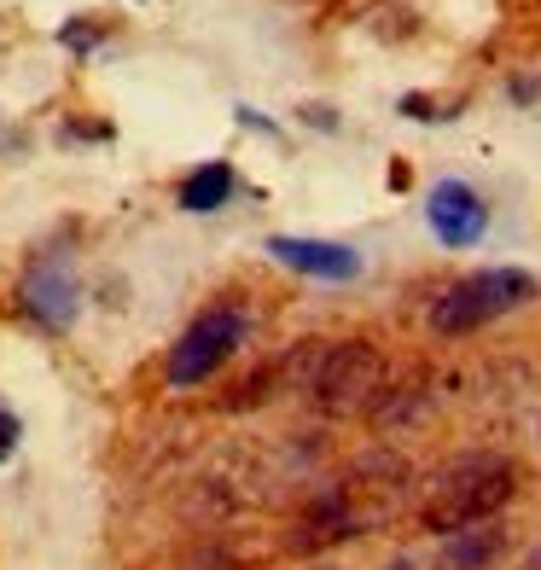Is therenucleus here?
Listing matches in <instances>:
<instances>
[{
    "instance_id": "obj_14",
    "label": "nucleus",
    "mask_w": 541,
    "mask_h": 570,
    "mask_svg": "<svg viewBox=\"0 0 541 570\" xmlns=\"http://www.w3.org/2000/svg\"><path fill=\"white\" fill-rule=\"evenodd\" d=\"M384 570H420L414 559H391V564H384Z\"/></svg>"
},
{
    "instance_id": "obj_11",
    "label": "nucleus",
    "mask_w": 541,
    "mask_h": 570,
    "mask_svg": "<svg viewBox=\"0 0 541 570\" xmlns=\"http://www.w3.org/2000/svg\"><path fill=\"white\" fill-rule=\"evenodd\" d=\"M18 436H23V425H18V413H12V407H0V460H12V449H18Z\"/></svg>"
},
{
    "instance_id": "obj_2",
    "label": "nucleus",
    "mask_w": 541,
    "mask_h": 570,
    "mask_svg": "<svg viewBox=\"0 0 541 570\" xmlns=\"http://www.w3.org/2000/svg\"><path fill=\"white\" fill-rule=\"evenodd\" d=\"M384 379H391V367H384V355L367 338H338V344L315 350V367H308L303 391L326 420H350V413L378 407Z\"/></svg>"
},
{
    "instance_id": "obj_1",
    "label": "nucleus",
    "mask_w": 541,
    "mask_h": 570,
    "mask_svg": "<svg viewBox=\"0 0 541 570\" xmlns=\"http://www.w3.org/2000/svg\"><path fill=\"white\" fill-rule=\"evenodd\" d=\"M512 495H519V465L501 449H466L443 460L436 472L425 478V495H420V524L431 535H460L472 524H489Z\"/></svg>"
},
{
    "instance_id": "obj_3",
    "label": "nucleus",
    "mask_w": 541,
    "mask_h": 570,
    "mask_svg": "<svg viewBox=\"0 0 541 570\" xmlns=\"http://www.w3.org/2000/svg\"><path fill=\"white\" fill-rule=\"evenodd\" d=\"M530 297H535V279L524 268L460 274L454 285H443V297L431 303V332H436V338H466V332L512 315V308H524Z\"/></svg>"
},
{
    "instance_id": "obj_10",
    "label": "nucleus",
    "mask_w": 541,
    "mask_h": 570,
    "mask_svg": "<svg viewBox=\"0 0 541 570\" xmlns=\"http://www.w3.org/2000/svg\"><path fill=\"white\" fill-rule=\"evenodd\" d=\"M227 198H234V169H227V164L193 169L187 180H180V193H175V204H180L187 216H210V210H222Z\"/></svg>"
},
{
    "instance_id": "obj_6",
    "label": "nucleus",
    "mask_w": 541,
    "mask_h": 570,
    "mask_svg": "<svg viewBox=\"0 0 541 570\" xmlns=\"http://www.w3.org/2000/svg\"><path fill=\"white\" fill-rule=\"evenodd\" d=\"M425 222L449 250H466L489 233V204H483L478 187H466V180H436L431 198H425Z\"/></svg>"
},
{
    "instance_id": "obj_4",
    "label": "nucleus",
    "mask_w": 541,
    "mask_h": 570,
    "mask_svg": "<svg viewBox=\"0 0 541 570\" xmlns=\"http://www.w3.org/2000/svg\"><path fill=\"white\" fill-rule=\"evenodd\" d=\"M245 332H250V315L239 303H210L204 315H193L187 332H180L175 350H169V367H164L169 391H193V384L216 379L227 367V355H239Z\"/></svg>"
},
{
    "instance_id": "obj_13",
    "label": "nucleus",
    "mask_w": 541,
    "mask_h": 570,
    "mask_svg": "<svg viewBox=\"0 0 541 570\" xmlns=\"http://www.w3.org/2000/svg\"><path fill=\"white\" fill-rule=\"evenodd\" d=\"M519 570H541V548H530V553H524V564H519Z\"/></svg>"
},
{
    "instance_id": "obj_9",
    "label": "nucleus",
    "mask_w": 541,
    "mask_h": 570,
    "mask_svg": "<svg viewBox=\"0 0 541 570\" xmlns=\"http://www.w3.org/2000/svg\"><path fill=\"white\" fill-rule=\"evenodd\" d=\"M506 548V530L489 518V524H472V530H460V535H443V564L449 570H489L501 559Z\"/></svg>"
},
{
    "instance_id": "obj_7",
    "label": "nucleus",
    "mask_w": 541,
    "mask_h": 570,
    "mask_svg": "<svg viewBox=\"0 0 541 570\" xmlns=\"http://www.w3.org/2000/svg\"><path fill=\"white\" fill-rule=\"evenodd\" d=\"M268 256L308 274V279H355L361 274V250L332 245V239H286V233H279V239H268Z\"/></svg>"
},
{
    "instance_id": "obj_8",
    "label": "nucleus",
    "mask_w": 541,
    "mask_h": 570,
    "mask_svg": "<svg viewBox=\"0 0 541 570\" xmlns=\"http://www.w3.org/2000/svg\"><path fill=\"white\" fill-rule=\"evenodd\" d=\"M350 535H361V512H355V501H350V489L338 483V489H326V495L297 518L292 548L308 553V548H332V541H350Z\"/></svg>"
},
{
    "instance_id": "obj_5",
    "label": "nucleus",
    "mask_w": 541,
    "mask_h": 570,
    "mask_svg": "<svg viewBox=\"0 0 541 570\" xmlns=\"http://www.w3.org/2000/svg\"><path fill=\"white\" fill-rule=\"evenodd\" d=\"M18 308L30 315L41 332H70L76 308H82V274L65 245H47L30 256V268L18 279Z\"/></svg>"
},
{
    "instance_id": "obj_12",
    "label": "nucleus",
    "mask_w": 541,
    "mask_h": 570,
    "mask_svg": "<svg viewBox=\"0 0 541 570\" xmlns=\"http://www.w3.org/2000/svg\"><path fill=\"white\" fill-rule=\"evenodd\" d=\"M65 47H70V53H94L99 30H94V23H88V30H82V23H65Z\"/></svg>"
}]
</instances>
